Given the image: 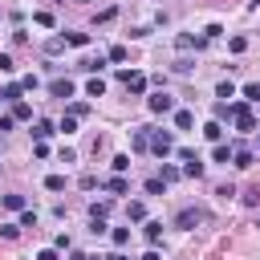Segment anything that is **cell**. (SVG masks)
<instances>
[{"label":"cell","instance_id":"cell-1","mask_svg":"<svg viewBox=\"0 0 260 260\" xmlns=\"http://www.w3.org/2000/svg\"><path fill=\"white\" fill-rule=\"evenodd\" d=\"M228 106H232V122H236V130H240V134H252V130H256L252 106H248V102H228Z\"/></svg>","mask_w":260,"mask_h":260},{"label":"cell","instance_id":"cell-2","mask_svg":"<svg viewBox=\"0 0 260 260\" xmlns=\"http://www.w3.org/2000/svg\"><path fill=\"white\" fill-rule=\"evenodd\" d=\"M150 154H158V158H167V154H175V138H171V130H154L150 134V146H146Z\"/></svg>","mask_w":260,"mask_h":260},{"label":"cell","instance_id":"cell-3","mask_svg":"<svg viewBox=\"0 0 260 260\" xmlns=\"http://www.w3.org/2000/svg\"><path fill=\"white\" fill-rule=\"evenodd\" d=\"M146 110H150V114H171V110H175V98H171L167 89H154V93L146 98Z\"/></svg>","mask_w":260,"mask_h":260},{"label":"cell","instance_id":"cell-4","mask_svg":"<svg viewBox=\"0 0 260 260\" xmlns=\"http://www.w3.org/2000/svg\"><path fill=\"white\" fill-rule=\"evenodd\" d=\"M118 81H122L130 93H146V77H142V73H130V69H122V73H118Z\"/></svg>","mask_w":260,"mask_h":260},{"label":"cell","instance_id":"cell-5","mask_svg":"<svg viewBox=\"0 0 260 260\" xmlns=\"http://www.w3.org/2000/svg\"><path fill=\"white\" fill-rule=\"evenodd\" d=\"M252 162H256V154H252L248 146H236V142H232V167H240V171H248Z\"/></svg>","mask_w":260,"mask_h":260},{"label":"cell","instance_id":"cell-6","mask_svg":"<svg viewBox=\"0 0 260 260\" xmlns=\"http://www.w3.org/2000/svg\"><path fill=\"white\" fill-rule=\"evenodd\" d=\"M199 219H203V211H199V207H183V211L175 215V228H195Z\"/></svg>","mask_w":260,"mask_h":260},{"label":"cell","instance_id":"cell-7","mask_svg":"<svg viewBox=\"0 0 260 260\" xmlns=\"http://www.w3.org/2000/svg\"><path fill=\"white\" fill-rule=\"evenodd\" d=\"M49 93L53 98H73V81L69 77H57V81H49Z\"/></svg>","mask_w":260,"mask_h":260},{"label":"cell","instance_id":"cell-8","mask_svg":"<svg viewBox=\"0 0 260 260\" xmlns=\"http://www.w3.org/2000/svg\"><path fill=\"white\" fill-rule=\"evenodd\" d=\"M20 93H24V89H20V81H8V85L0 89V102H8V106H12V102H20Z\"/></svg>","mask_w":260,"mask_h":260},{"label":"cell","instance_id":"cell-9","mask_svg":"<svg viewBox=\"0 0 260 260\" xmlns=\"http://www.w3.org/2000/svg\"><path fill=\"white\" fill-rule=\"evenodd\" d=\"M183 175H187V179H203V175H207L203 158H191V162H183Z\"/></svg>","mask_w":260,"mask_h":260},{"label":"cell","instance_id":"cell-10","mask_svg":"<svg viewBox=\"0 0 260 260\" xmlns=\"http://www.w3.org/2000/svg\"><path fill=\"white\" fill-rule=\"evenodd\" d=\"M175 45H179V49H203V45H207V37H191V32H183Z\"/></svg>","mask_w":260,"mask_h":260},{"label":"cell","instance_id":"cell-11","mask_svg":"<svg viewBox=\"0 0 260 260\" xmlns=\"http://www.w3.org/2000/svg\"><path fill=\"white\" fill-rule=\"evenodd\" d=\"M12 118H16V122H28V118H32V106H28L24 98H20V102H12Z\"/></svg>","mask_w":260,"mask_h":260},{"label":"cell","instance_id":"cell-12","mask_svg":"<svg viewBox=\"0 0 260 260\" xmlns=\"http://www.w3.org/2000/svg\"><path fill=\"white\" fill-rule=\"evenodd\" d=\"M211 158L228 167V162H232V142H215V150H211Z\"/></svg>","mask_w":260,"mask_h":260},{"label":"cell","instance_id":"cell-13","mask_svg":"<svg viewBox=\"0 0 260 260\" xmlns=\"http://www.w3.org/2000/svg\"><path fill=\"white\" fill-rule=\"evenodd\" d=\"M106 191H110V195H126V191H130V183H126L122 175H114V179H106Z\"/></svg>","mask_w":260,"mask_h":260},{"label":"cell","instance_id":"cell-14","mask_svg":"<svg viewBox=\"0 0 260 260\" xmlns=\"http://www.w3.org/2000/svg\"><path fill=\"white\" fill-rule=\"evenodd\" d=\"M102 93H106V81L102 77H89L85 81V98H102Z\"/></svg>","mask_w":260,"mask_h":260},{"label":"cell","instance_id":"cell-15","mask_svg":"<svg viewBox=\"0 0 260 260\" xmlns=\"http://www.w3.org/2000/svg\"><path fill=\"white\" fill-rule=\"evenodd\" d=\"M175 126H179V130H191V126H195V114H191V110H175Z\"/></svg>","mask_w":260,"mask_h":260},{"label":"cell","instance_id":"cell-16","mask_svg":"<svg viewBox=\"0 0 260 260\" xmlns=\"http://www.w3.org/2000/svg\"><path fill=\"white\" fill-rule=\"evenodd\" d=\"M53 130H57V126H53V122H45V118H41V122H37V126H32V138H37V142H45V138H49V134H53Z\"/></svg>","mask_w":260,"mask_h":260},{"label":"cell","instance_id":"cell-17","mask_svg":"<svg viewBox=\"0 0 260 260\" xmlns=\"http://www.w3.org/2000/svg\"><path fill=\"white\" fill-rule=\"evenodd\" d=\"M203 134H207L211 142H223V122H215V118H211V122L203 126Z\"/></svg>","mask_w":260,"mask_h":260},{"label":"cell","instance_id":"cell-18","mask_svg":"<svg viewBox=\"0 0 260 260\" xmlns=\"http://www.w3.org/2000/svg\"><path fill=\"white\" fill-rule=\"evenodd\" d=\"M142 232H146V240H150V244H158V240H162V223H158V219H146V228H142Z\"/></svg>","mask_w":260,"mask_h":260},{"label":"cell","instance_id":"cell-19","mask_svg":"<svg viewBox=\"0 0 260 260\" xmlns=\"http://www.w3.org/2000/svg\"><path fill=\"white\" fill-rule=\"evenodd\" d=\"M244 102L248 106H260V81H248L244 85Z\"/></svg>","mask_w":260,"mask_h":260},{"label":"cell","instance_id":"cell-20","mask_svg":"<svg viewBox=\"0 0 260 260\" xmlns=\"http://www.w3.org/2000/svg\"><path fill=\"white\" fill-rule=\"evenodd\" d=\"M65 45L81 49V45H89V32H65Z\"/></svg>","mask_w":260,"mask_h":260},{"label":"cell","instance_id":"cell-21","mask_svg":"<svg viewBox=\"0 0 260 260\" xmlns=\"http://www.w3.org/2000/svg\"><path fill=\"white\" fill-rule=\"evenodd\" d=\"M45 53H49V57H57V53H65V37H49V45H45Z\"/></svg>","mask_w":260,"mask_h":260},{"label":"cell","instance_id":"cell-22","mask_svg":"<svg viewBox=\"0 0 260 260\" xmlns=\"http://www.w3.org/2000/svg\"><path fill=\"white\" fill-rule=\"evenodd\" d=\"M150 146V130L142 126V130H134V150H146Z\"/></svg>","mask_w":260,"mask_h":260},{"label":"cell","instance_id":"cell-23","mask_svg":"<svg viewBox=\"0 0 260 260\" xmlns=\"http://www.w3.org/2000/svg\"><path fill=\"white\" fill-rule=\"evenodd\" d=\"M110 167H114V175H126V171H130V154H114Z\"/></svg>","mask_w":260,"mask_h":260},{"label":"cell","instance_id":"cell-24","mask_svg":"<svg viewBox=\"0 0 260 260\" xmlns=\"http://www.w3.org/2000/svg\"><path fill=\"white\" fill-rule=\"evenodd\" d=\"M4 207H8V211H24L28 203H24V195H4Z\"/></svg>","mask_w":260,"mask_h":260},{"label":"cell","instance_id":"cell-25","mask_svg":"<svg viewBox=\"0 0 260 260\" xmlns=\"http://www.w3.org/2000/svg\"><path fill=\"white\" fill-rule=\"evenodd\" d=\"M106 215H110V199H102V203L89 207V219H106Z\"/></svg>","mask_w":260,"mask_h":260},{"label":"cell","instance_id":"cell-26","mask_svg":"<svg viewBox=\"0 0 260 260\" xmlns=\"http://www.w3.org/2000/svg\"><path fill=\"white\" fill-rule=\"evenodd\" d=\"M126 219H134V223H138V219H146V207H142V203L134 199V203L126 207Z\"/></svg>","mask_w":260,"mask_h":260},{"label":"cell","instance_id":"cell-27","mask_svg":"<svg viewBox=\"0 0 260 260\" xmlns=\"http://www.w3.org/2000/svg\"><path fill=\"white\" fill-rule=\"evenodd\" d=\"M45 191H65V175H49L45 179Z\"/></svg>","mask_w":260,"mask_h":260},{"label":"cell","instance_id":"cell-28","mask_svg":"<svg viewBox=\"0 0 260 260\" xmlns=\"http://www.w3.org/2000/svg\"><path fill=\"white\" fill-rule=\"evenodd\" d=\"M16 223H20V228H37V211H32V207H24V211H20V219H16Z\"/></svg>","mask_w":260,"mask_h":260},{"label":"cell","instance_id":"cell-29","mask_svg":"<svg viewBox=\"0 0 260 260\" xmlns=\"http://www.w3.org/2000/svg\"><path fill=\"white\" fill-rule=\"evenodd\" d=\"M240 199H244V203H248V207H260V187H248V191H244V195H240Z\"/></svg>","mask_w":260,"mask_h":260},{"label":"cell","instance_id":"cell-30","mask_svg":"<svg viewBox=\"0 0 260 260\" xmlns=\"http://www.w3.org/2000/svg\"><path fill=\"white\" fill-rule=\"evenodd\" d=\"M215 98H236V85H232V81H219V85H215Z\"/></svg>","mask_w":260,"mask_h":260},{"label":"cell","instance_id":"cell-31","mask_svg":"<svg viewBox=\"0 0 260 260\" xmlns=\"http://www.w3.org/2000/svg\"><path fill=\"white\" fill-rule=\"evenodd\" d=\"M65 114H69V118H85V114H89V106H85V102H73Z\"/></svg>","mask_w":260,"mask_h":260},{"label":"cell","instance_id":"cell-32","mask_svg":"<svg viewBox=\"0 0 260 260\" xmlns=\"http://www.w3.org/2000/svg\"><path fill=\"white\" fill-rule=\"evenodd\" d=\"M57 130H61V134H73V130H77V118H69V114H65V118L57 122Z\"/></svg>","mask_w":260,"mask_h":260},{"label":"cell","instance_id":"cell-33","mask_svg":"<svg viewBox=\"0 0 260 260\" xmlns=\"http://www.w3.org/2000/svg\"><path fill=\"white\" fill-rule=\"evenodd\" d=\"M146 191H150V195H162V191H167V183L154 175V179H146Z\"/></svg>","mask_w":260,"mask_h":260},{"label":"cell","instance_id":"cell-34","mask_svg":"<svg viewBox=\"0 0 260 260\" xmlns=\"http://www.w3.org/2000/svg\"><path fill=\"white\" fill-rule=\"evenodd\" d=\"M114 244L126 248V244H130V228H114Z\"/></svg>","mask_w":260,"mask_h":260},{"label":"cell","instance_id":"cell-35","mask_svg":"<svg viewBox=\"0 0 260 260\" xmlns=\"http://www.w3.org/2000/svg\"><path fill=\"white\" fill-rule=\"evenodd\" d=\"M228 49H232V53H244V49H248V37H232Z\"/></svg>","mask_w":260,"mask_h":260},{"label":"cell","instance_id":"cell-36","mask_svg":"<svg viewBox=\"0 0 260 260\" xmlns=\"http://www.w3.org/2000/svg\"><path fill=\"white\" fill-rule=\"evenodd\" d=\"M106 61H126V49H122V45H110V53H106Z\"/></svg>","mask_w":260,"mask_h":260},{"label":"cell","instance_id":"cell-37","mask_svg":"<svg viewBox=\"0 0 260 260\" xmlns=\"http://www.w3.org/2000/svg\"><path fill=\"white\" fill-rule=\"evenodd\" d=\"M223 118H232V106L228 102H215V122H223Z\"/></svg>","mask_w":260,"mask_h":260},{"label":"cell","instance_id":"cell-38","mask_svg":"<svg viewBox=\"0 0 260 260\" xmlns=\"http://www.w3.org/2000/svg\"><path fill=\"white\" fill-rule=\"evenodd\" d=\"M179 175H183V171H179V167H162V175H158V179H162V183H175V179H179Z\"/></svg>","mask_w":260,"mask_h":260},{"label":"cell","instance_id":"cell-39","mask_svg":"<svg viewBox=\"0 0 260 260\" xmlns=\"http://www.w3.org/2000/svg\"><path fill=\"white\" fill-rule=\"evenodd\" d=\"M0 236H4V240H16V236H20V223H4Z\"/></svg>","mask_w":260,"mask_h":260},{"label":"cell","instance_id":"cell-40","mask_svg":"<svg viewBox=\"0 0 260 260\" xmlns=\"http://www.w3.org/2000/svg\"><path fill=\"white\" fill-rule=\"evenodd\" d=\"M32 20H37V24H45V28H53V12H32Z\"/></svg>","mask_w":260,"mask_h":260},{"label":"cell","instance_id":"cell-41","mask_svg":"<svg viewBox=\"0 0 260 260\" xmlns=\"http://www.w3.org/2000/svg\"><path fill=\"white\" fill-rule=\"evenodd\" d=\"M191 69H195V61H187V57H179V61H175V73H191Z\"/></svg>","mask_w":260,"mask_h":260},{"label":"cell","instance_id":"cell-42","mask_svg":"<svg viewBox=\"0 0 260 260\" xmlns=\"http://www.w3.org/2000/svg\"><path fill=\"white\" fill-rule=\"evenodd\" d=\"M215 195H219V199H232V195H236V187H232V183H219V187H215Z\"/></svg>","mask_w":260,"mask_h":260},{"label":"cell","instance_id":"cell-43","mask_svg":"<svg viewBox=\"0 0 260 260\" xmlns=\"http://www.w3.org/2000/svg\"><path fill=\"white\" fill-rule=\"evenodd\" d=\"M12 69H16V65H12V57H8V53H0V73H12Z\"/></svg>","mask_w":260,"mask_h":260},{"label":"cell","instance_id":"cell-44","mask_svg":"<svg viewBox=\"0 0 260 260\" xmlns=\"http://www.w3.org/2000/svg\"><path fill=\"white\" fill-rule=\"evenodd\" d=\"M12 126H16V118H12V114H0V134H4V130H12Z\"/></svg>","mask_w":260,"mask_h":260},{"label":"cell","instance_id":"cell-45","mask_svg":"<svg viewBox=\"0 0 260 260\" xmlns=\"http://www.w3.org/2000/svg\"><path fill=\"white\" fill-rule=\"evenodd\" d=\"M37 260H57V248H41V252H37Z\"/></svg>","mask_w":260,"mask_h":260},{"label":"cell","instance_id":"cell-46","mask_svg":"<svg viewBox=\"0 0 260 260\" xmlns=\"http://www.w3.org/2000/svg\"><path fill=\"white\" fill-rule=\"evenodd\" d=\"M142 260H162V256H158V248H150V252H146Z\"/></svg>","mask_w":260,"mask_h":260},{"label":"cell","instance_id":"cell-47","mask_svg":"<svg viewBox=\"0 0 260 260\" xmlns=\"http://www.w3.org/2000/svg\"><path fill=\"white\" fill-rule=\"evenodd\" d=\"M106 260H126V256H122V252H114V256H106Z\"/></svg>","mask_w":260,"mask_h":260},{"label":"cell","instance_id":"cell-48","mask_svg":"<svg viewBox=\"0 0 260 260\" xmlns=\"http://www.w3.org/2000/svg\"><path fill=\"white\" fill-rule=\"evenodd\" d=\"M73 4H89V0H73Z\"/></svg>","mask_w":260,"mask_h":260},{"label":"cell","instance_id":"cell-49","mask_svg":"<svg viewBox=\"0 0 260 260\" xmlns=\"http://www.w3.org/2000/svg\"><path fill=\"white\" fill-rule=\"evenodd\" d=\"M256 228H260V215H256Z\"/></svg>","mask_w":260,"mask_h":260},{"label":"cell","instance_id":"cell-50","mask_svg":"<svg viewBox=\"0 0 260 260\" xmlns=\"http://www.w3.org/2000/svg\"><path fill=\"white\" fill-rule=\"evenodd\" d=\"M0 106H4V102H0Z\"/></svg>","mask_w":260,"mask_h":260}]
</instances>
